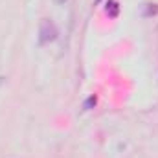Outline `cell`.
Wrapping results in <instances>:
<instances>
[{"label": "cell", "mask_w": 158, "mask_h": 158, "mask_svg": "<svg viewBox=\"0 0 158 158\" xmlns=\"http://www.w3.org/2000/svg\"><path fill=\"white\" fill-rule=\"evenodd\" d=\"M155 13H158V7L155 6V4H149V7H147V13H145V15H155Z\"/></svg>", "instance_id": "4"}, {"label": "cell", "mask_w": 158, "mask_h": 158, "mask_svg": "<svg viewBox=\"0 0 158 158\" xmlns=\"http://www.w3.org/2000/svg\"><path fill=\"white\" fill-rule=\"evenodd\" d=\"M96 103H98V98H96V96H88V98L85 99V103H83V109H85V110H92V109L96 107Z\"/></svg>", "instance_id": "3"}, {"label": "cell", "mask_w": 158, "mask_h": 158, "mask_svg": "<svg viewBox=\"0 0 158 158\" xmlns=\"http://www.w3.org/2000/svg\"><path fill=\"white\" fill-rule=\"evenodd\" d=\"M64 2H68V0H55V4H64Z\"/></svg>", "instance_id": "5"}, {"label": "cell", "mask_w": 158, "mask_h": 158, "mask_svg": "<svg viewBox=\"0 0 158 158\" xmlns=\"http://www.w3.org/2000/svg\"><path fill=\"white\" fill-rule=\"evenodd\" d=\"M59 31H57V26L52 19H42L39 24V42L40 44H48V42H53L57 39Z\"/></svg>", "instance_id": "1"}, {"label": "cell", "mask_w": 158, "mask_h": 158, "mask_svg": "<svg viewBox=\"0 0 158 158\" xmlns=\"http://www.w3.org/2000/svg\"><path fill=\"white\" fill-rule=\"evenodd\" d=\"M118 13H119L118 2H116V0H109V2H107V15L114 19V17H118Z\"/></svg>", "instance_id": "2"}, {"label": "cell", "mask_w": 158, "mask_h": 158, "mask_svg": "<svg viewBox=\"0 0 158 158\" xmlns=\"http://www.w3.org/2000/svg\"><path fill=\"white\" fill-rule=\"evenodd\" d=\"M96 2H99V0H96Z\"/></svg>", "instance_id": "6"}]
</instances>
